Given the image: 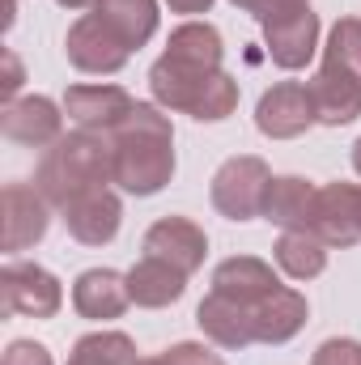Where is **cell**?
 <instances>
[{"label":"cell","mask_w":361,"mask_h":365,"mask_svg":"<svg viewBox=\"0 0 361 365\" xmlns=\"http://www.w3.org/2000/svg\"><path fill=\"white\" fill-rule=\"evenodd\" d=\"M145 255L175 264L179 272H195L208 255V238L191 217H162L145 230Z\"/></svg>","instance_id":"5bb4252c"},{"label":"cell","mask_w":361,"mask_h":365,"mask_svg":"<svg viewBox=\"0 0 361 365\" xmlns=\"http://www.w3.org/2000/svg\"><path fill=\"white\" fill-rule=\"evenodd\" d=\"M0 297L9 314H26V319H56L64 306V289L60 280L26 259H9L0 272Z\"/></svg>","instance_id":"5b68a950"},{"label":"cell","mask_w":361,"mask_h":365,"mask_svg":"<svg viewBox=\"0 0 361 365\" xmlns=\"http://www.w3.org/2000/svg\"><path fill=\"white\" fill-rule=\"evenodd\" d=\"M56 4H60V9H93L98 0H56Z\"/></svg>","instance_id":"d6a6232c"},{"label":"cell","mask_w":361,"mask_h":365,"mask_svg":"<svg viewBox=\"0 0 361 365\" xmlns=\"http://www.w3.org/2000/svg\"><path fill=\"white\" fill-rule=\"evenodd\" d=\"M93 17H102L128 43V51L145 47L158 34V0H98Z\"/></svg>","instance_id":"603a6c76"},{"label":"cell","mask_w":361,"mask_h":365,"mask_svg":"<svg viewBox=\"0 0 361 365\" xmlns=\"http://www.w3.org/2000/svg\"><path fill=\"white\" fill-rule=\"evenodd\" d=\"M136 344L123 331H90L73 344L68 365H136Z\"/></svg>","instance_id":"d4e9b609"},{"label":"cell","mask_w":361,"mask_h":365,"mask_svg":"<svg viewBox=\"0 0 361 365\" xmlns=\"http://www.w3.org/2000/svg\"><path fill=\"white\" fill-rule=\"evenodd\" d=\"M149 90L162 110H183L200 123H221L238 110V81L221 68L213 77H179L162 64L149 68Z\"/></svg>","instance_id":"3957f363"},{"label":"cell","mask_w":361,"mask_h":365,"mask_svg":"<svg viewBox=\"0 0 361 365\" xmlns=\"http://www.w3.org/2000/svg\"><path fill=\"white\" fill-rule=\"evenodd\" d=\"M171 4V13H208L213 9V0H166Z\"/></svg>","instance_id":"1f68e13d"},{"label":"cell","mask_w":361,"mask_h":365,"mask_svg":"<svg viewBox=\"0 0 361 365\" xmlns=\"http://www.w3.org/2000/svg\"><path fill=\"white\" fill-rule=\"evenodd\" d=\"M310 86V98H315V115L319 123L327 128H345L361 115V81L332 68V64H319V73L306 81Z\"/></svg>","instance_id":"ac0fdd59"},{"label":"cell","mask_w":361,"mask_h":365,"mask_svg":"<svg viewBox=\"0 0 361 365\" xmlns=\"http://www.w3.org/2000/svg\"><path fill=\"white\" fill-rule=\"evenodd\" d=\"M115 140V187L128 195H158L175 175V128L162 106L136 102Z\"/></svg>","instance_id":"7a4b0ae2"},{"label":"cell","mask_w":361,"mask_h":365,"mask_svg":"<svg viewBox=\"0 0 361 365\" xmlns=\"http://www.w3.org/2000/svg\"><path fill=\"white\" fill-rule=\"evenodd\" d=\"M21 81H26V73H21V60H17L13 51H4V81H0V93H4V102H13V98H17Z\"/></svg>","instance_id":"4dcf8cb0"},{"label":"cell","mask_w":361,"mask_h":365,"mask_svg":"<svg viewBox=\"0 0 361 365\" xmlns=\"http://www.w3.org/2000/svg\"><path fill=\"white\" fill-rule=\"evenodd\" d=\"M264 47L276 68H285V73L306 68L319 51V13L310 4H302V9H289V13L264 21Z\"/></svg>","instance_id":"52a82bcc"},{"label":"cell","mask_w":361,"mask_h":365,"mask_svg":"<svg viewBox=\"0 0 361 365\" xmlns=\"http://www.w3.org/2000/svg\"><path fill=\"white\" fill-rule=\"evenodd\" d=\"M276 289H280V280L272 272V264L255 259V255H234V259L213 268V293H221V297H230L247 310H255Z\"/></svg>","instance_id":"2e32d148"},{"label":"cell","mask_w":361,"mask_h":365,"mask_svg":"<svg viewBox=\"0 0 361 365\" xmlns=\"http://www.w3.org/2000/svg\"><path fill=\"white\" fill-rule=\"evenodd\" d=\"M106 182H115V140L106 132H90V128L64 132L39 158V170H34L39 195L60 212L68 204H77L81 195L102 191Z\"/></svg>","instance_id":"6da1fadb"},{"label":"cell","mask_w":361,"mask_h":365,"mask_svg":"<svg viewBox=\"0 0 361 365\" xmlns=\"http://www.w3.org/2000/svg\"><path fill=\"white\" fill-rule=\"evenodd\" d=\"M310 123H319L315 115V98H310V86L302 81H280L264 90L260 106H255V128L268 136V140H293L302 136Z\"/></svg>","instance_id":"9c48e42d"},{"label":"cell","mask_w":361,"mask_h":365,"mask_svg":"<svg viewBox=\"0 0 361 365\" xmlns=\"http://www.w3.org/2000/svg\"><path fill=\"white\" fill-rule=\"evenodd\" d=\"M323 64L349 73L361 81V17H340L332 30H327V43H323Z\"/></svg>","instance_id":"484cf974"},{"label":"cell","mask_w":361,"mask_h":365,"mask_svg":"<svg viewBox=\"0 0 361 365\" xmlns=\"http://www.w3.org/2000/svg\"><path fill=\"white\" fill-rule=\"evenodd\" d=\"M119 221H123V200H119L111 187L90 191V195H81L77 204L64 208L68 234H73L77 242H86V247H106V242L119 234Z\"/></svg>","instance_id":"9a60e30c"},{"label":"cell","mask_w":361,"mask_h":365,"mask_svg":"<svg viewBox=\"0 0 361 365\" xmlns=\"http://www.w3.org/2000/svg\"><path fill=\"white\" fill-rule=\"evenodd\" d=\"M0 365H51V353H47V344H39V340H13V344L4 349Z\"/></svg>","instance_id":"f1b7e54d"},{"label":"cell","mask_w":361,"mask_h":365,"mask_svg":"<svg viewBox=\"0 0 361 365\" xmlns=\"http://www.w3.org/2000/svg\"><path fill=\"white\" fill-rule=\"evenodd\" d=\"M0 132L4 140L13 145H26V149H43V145H56L64 136V110L43 98V93H26V98H13L4 102L0 110Z\"/></svg>","instance_id":"30bf717a"},{"label":"cell","mask_w":361,"mask_h":365,"mask_svg":"<svg viewBox=\"0 0 361 365\" xmlns=\"http://www.w3.org/2000/svg\"><path fill=\"white\" fill-rule=\"evenodd\" d=\"M315 195H319V187L310 179H302V175H272L260 217L280 225V230H310Z\"/></svg>","instance_id":"d6986e66"},{"label":"cell","mask_w":361,"mask_h":365,"mask_svg":"<svg viewBox=\"0 0 361 365\" xmlns=\"http://www.w3.org/2000/svg\"><path fill=\"white\" fill-rule=\"evenodd\" d=\"M230 4H238L243 13H251V17L264 26V21L280 17V13H289V9H302V4H310V0H230Z\"/></svg>","instance_id":"f546056e"},{"label":"cell","mask_w":361,"mask_h":365,"mask_svg":"<svg viewBox=\"0 0 361 365\" xmlns=\"http://www.w3.org/2000/svg\"><path fill=\"white\" fill-rule=\"evenodd\" d=\"M272 170L264 158L255 153H243V158H230L221 162V170L213 175V208L225 217V221H251L264 212V195H268Z\"/></svg>","instance_id":"277c9868"},{"label":"cell","mask_w":361,"mask_h":365,"mask_svg":"<svg viewBox=\"0 0 361 365\" xmlns=\"http://www.w3.org/2000/svg\"><path fill=\"white\" fill-rule=\"evenodd\" d=\"M162 365H225V361H221L213 349L183 340V344H171V349L162 353Z\"/></svg>","instance_id":"83f0119b"},{"label":"cell","mask_w":361,"mask_h":365,"mask_svg":"<svg viewBox=\"0 0 361 365\" xmlns=\"http://www.w3.org/2000/svg\"><path fill=\"white\" fill-rule=\"evenodd\" d=\"M221 60H225L221 30L213 21H183L171 30V43L158 64H166L171 73H183V77H213L221 73Z\"/></svg>","instance_id":"ba28073f"},{"label":"cell","mask_w":361,"mask_h":365,"mask_svg":"<svg viewBox=\"0 0 361 365\" xmlns=\"http://www.w3.org/2000/svg\"><path fill=\"white\" fill-rule=\"evenodd\" d=\"M310 365H361V344L349 336H336V340H323L315 349Z\"/></svg>","instance_id":"4316f807"},{"label":"cell","mask_w":361,"mask_h":365,"mask_svg":"<svg viewBox=\"0 0 361 365\" xmlns=\"http://www.w3.org/2000/svg\"><path fill=\"white\" fill-rule=\"evenodd\" d=\"M132 106L136 102H132V93L123 86H68V93H64V115L77 128L106 132V136H115L123 128Z\"/></svg>","instance_id":"7c38bea8"},{"label":"cell","mask_w":361,"mask_h":365,"mask_svg":"<svg viewBox=\"0 0 361 365\" xmlns=\"http://www.w3.org/2000/svg\"><path fill=\"white\" fill-rule=\"evenodd\" d=\"M306 314H310L306 297L298 289L280 284L276 293H268L251 310V319H255V344H285V340H293L306 327Z\"/></svg>","instance_id":"44dd1931"},{"label":"cell","mask_w":361,"mask_h":365,"mask_svg":"<svg viewBox=\"0 0 361 365\" xmlns=\"http://www.w3.org/2000/svg\"><path fill=\"white\" fill-rule=\"evenodd\" d=\"M128 306H132L128 276L111 272V268H90V272H81L73 280V310L81 319L106 323V319H119Z\"/></svg>","instance_id":"e0dca14e"},{"label":"cell","mask_w":361,"mask_h":365,"mask_svg":"<svg viewBox=\"0 0 361 365\" xmlns=\"http://www.w3.org/2000/svg\"><path fill=\"white\" fill-rule=\"evenodd\" d=\"M136 365H162V357H141Z\"/></svg>","instance_id":"e575fe53"},{"label":"cell","mask_w":361,"mask_h":365,"mask_svg":"<svg viewBox=\"0 0 361 365\" xmlns=\"http://www.w3.org/2000/svg\"><path fill=\"white\" fill-rule=\"evenodd\" d=\"M195 323L221 349H247V344H255V319H251V310L238 306V302H230V297H221V293H208L195 306Z\"/></svg>","instance_id":"ffe728a7"},{"label":"cell","mask_w":361,"mask_h":365,"mask_svg":"<svg viewBox=\"0 0 361 365\" xmlns=\"http://www.w3.org/2000/svg\"><path fill=\"white\" fill-rule=\"evenodd\" d=\"M353 170H357V175H361V140H357V145H353Z\"/></svg>","instance_id":"836d02e7"},{"label":"cell","mask_w":361,"mask_h":365,"mask_svg":"<svg viewBox=\"0 0 361 365\" xmlns=\"http://www.w3.org/2000/svg\"><path fill=\"white\" fill-rule=\"evenodd\" d=\"M272 255H276V268L289 280H315L327 268V242L310 230H280Z\"/></svg>","instance_id":"cb8c5ba5"},{"label":"cell","mask_w":361,"mask_h":365,"mask_svg":"<svg viewBox=\"0 0 361 365\" xmlns=\"http://www.w3.org/2000/svg\"><path fill=\"white\" fill-rule=\"evenodd\" d=\"M128 293H132V302L145 306V310L175 306L183 293H187V272H179V268L166 264V259L141 255V259L128 268Z\"/></svg>","instance_id":"7402d4cb"},{"label":"cell","mask_w":361,"mask_h":365,"mask_svg":"<svg viewBox=\"0 0 361 365\" xmlns=\"http://www.w3.org/2000/svg\"><path fill=\"white\" fill-rule=\"evenodd\" d=\"M47 225H51V204L39 195V187L4 182V251L17 255V251L43 242Z\"/></svg>","instance_id":"4fadbf2b"},{"label":"cell","mask_w":361,"mask_h":365,"mask_svg":"<svg viewBox=\"0 0 361 365\" xmlns=\"http://www.w3.org/2000/svg\"><path fill=\"white\" fill-rule=\"evenodd\" d=\"M310 234H319L327 247H357L361 242V187L353 182H327L315 195Z\"/></svg>","instance_id":"8fae6325"},{"label":"cell","mask_w":361,"mask_h":365,"mask_svg":"<svg viewBox=\"0 0 361 365\" xmlns=\"http://www.w3.org/2000/svg\"><path fill=\"white\" fill-rule=\"evenodd\" d=\"M64 51H68V64L77 68V73H90V77H111V73H119L123 64H128V43L102 21V17H77L73 26H68V38H64Z\"/></svg>","instance_id":"8992f818"}]
</instances>
